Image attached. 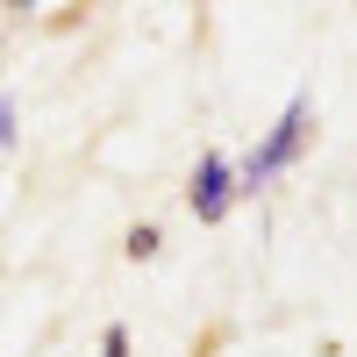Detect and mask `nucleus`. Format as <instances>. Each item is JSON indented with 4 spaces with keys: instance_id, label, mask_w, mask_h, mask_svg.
Instances as JSON below:
<instances>
[{
    "instance_id": "obj_1",
    "label": "nucleus",
    "mask_w": 357,
    "mask_h": 357,
    "mask_svg": "<svg viewBox=\"0 0 357 357\" xmlns=\"http://www.w3.org/2000/svg\"><path fill=\"white\" fill-rule=\"evenodd\" d=\"M307 136H314V100L301 93V100H286V114L264 129L257 151L236 165V193H264L279 172H293V165H301V151H307Z\"/></svg>"
},
{
    "instance_id": "obj_2",
    "label": "nucleus",
    "mask_w": 357,
    "mask_h": 357,
    "mask_svg": "<svg viewBox=\"0 0 357 357\" xmlns=\"http://www.w3.org/2000/svg\"><path fill=\"white\" fill-rule=\"evenodd\" d=\"M186 207H193L200 222H229V207H236V165L222 151H200L193 186H186Z\"/></svg>"
},
{
    "instance_id": "obj_3",
    "label": "nucleus",
    "mask_w": 357,
    "mask_h": 357,
    "mask_svg": "<svg viewBox=\"0 0 357 357\" xmlns=\"http://www.w3.org/2000/svg\"><path fill=\"white\" fill-rule=\"evenodd\" d=\"M122 250H129L136 264H151V257L165 250V229H151V222H143V229H129V243H122Z\"/></svg>"
},
{
    "instance_id": "obj_4",
    "label": "nucleus",
    "mask_w": 357,
    "mask_h": 357,
    "mask_svg": "<svg viewBox=\"0 0 357 357\" xmlns=\"http://www.w3.org/2000/svg\"><path fill=\"white\" fill-rule=\"evenodd\" d=\"M100 357H129V329H122V321H107V329H100Z\"/></svg>"
},
{
    "instance_id": "obj_5",
    "label": "nucleus",
    "mask_w": 357,
    "mask_h": 357,
    "mask_svg": "<svg viewBox=\"0 0 357 357\" xmlns=\"http://www.w3.org/2000/svg\"><path fill=\"white\" fill-rule=\"evenodd\" d=\"M0 151H15V100L0 93Z\"/></svg>"
},
{
    "instance_id": "obj_6",
    "label": "nucleus",
    "mask_w": 357,
    "mask_h": 357,
    "mask_svg": "<svg viewBox=\"0 0 357 357\" xmlns=\"http://www.w3.org/2000/svg\"><path fill=\"white\" fill-rule=\"evenodd\" d=\"M0 8H8V15H36V0H0Z\"/></svg>"
}]
</instances>
